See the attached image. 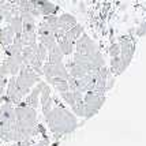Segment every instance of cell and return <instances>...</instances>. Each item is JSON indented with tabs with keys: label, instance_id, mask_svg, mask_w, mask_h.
I'll use <instances>...</instances> for the list:
<instances>
[{
	"label": "cell",
	"instance_id": "cell-1",
	"mask_svg": "<svg viewBox=\"0 0 146 146\" xmlns=\"http://www.w3.org/2000/svg\"><path fill=\"white\" fill-rule=\"evenodd\" d=\"M44 117L48 123V126H49V130L56 137H62L66 134L74 133L78 127L75 115L68 112L63 107H56V108L52 107L51 111L44 113Z\"/></svg>",
	"mask_w": 146,
	"mask_h": 146
},
{
	"label": "cell",
	"instance_id": "cell-2",
	"mask_svg": "<svg viewBox=\"0 0 146 146\" xmlns=\"http://www.w3.org/2000/svg\"><path fill=\"white\" fill-rule=\"evenodd\" d=\"M15 116H17V126L19 127H26V128H30V127H36L37 126V112L36 109L26 105L25 102H19L17 104L15 107Z\"/></svg>",
	"mask_w": 146,
	"mask_h": 146
},
{
	"label": "cell",
	"instance_id": "cell-3",
	"mask_svg": "<svg viewBox=\"0 0 146 146\" xmlns=\"http://www.w3.org/2000/svg\"><path fill=\"white\" fill-rule=\"evenodd\" d=\"M119 45H120V53H119V56H120L121 64H123L124 70H127L128 66L133 62L134 53H135V44H134V41L131 40V37L121 36L119 38Z\"/></svg>",
	"mask_w": 146,
	"mask_h": 146
},
{
	"label": "cell",
	"instance_id": "cell-4",
	"mask_svg": "<svg viewBox=\"0 0 146 146\" xmlns=\"http://www.w3.org/2000/svg\"><path fill=\"white\" fill-rule=\"evenodd\" d=\"M83 101L86 104V108L94 111L96 113H98V111L102 108V105L107 101V97L102 93H96L93 90H89L86 93H83Z\"/></svg>",
	"mask_w": 146,
	"mask_h": 146
},
{
	"label": "cell",
	"instance_id": "cell-5",
	"mask_svg": "<svg viewBox=\"0 0 146 146\" xmlns=\"http://www.w3.org/2000/svg\"><path fill=\"white\" fill-rule=\"evenodd\" d=\"M74 46H75V52L78 53H82V55H89V53H93V52L98 51V46L94 41L83 32L81 34V37L75 40L74 42Z\"/></svg>",
	"mask_w": 146,
	"mask_h": 146
},
{
	"label": "cell",
	"instance_id": "cell-6",
	"mask_svg": "<svg viewBox=\"0 0 146 146\" xmlns=\"http://www.w3.org/2000/svg\"><path fill=\"white\" fill-rule=\"evenodd\" d=\"M6 97H7V100H8L10 102H13L14 105L19 104V102L25 98V97H23V94L19 92L18 86H17V82H15V75L11 76V78L8 79V82H7Z\"/></svg>",
	"mask_w": 146,
	"mask_h": 146
},
{
	"label": "cell",
	"instance_id": "cell-7",
	"mask_svg": "<svg viewBox=\"0 0 146 146\" xmlns=\"http://www.w3.org/2000/svg\"><path fill=\"white\" fill-rule=\"evenodd\" d=\"M46 82L44 81H40V82L36 83V86L30 89L29 92V94L25 96V104L26 105H29V107H32V108H38V102H40V93H41V89L44 88V85Z\"/></svg>",
	"mask_w": 146,
	"mask_h": 146
},
{
	"label": "cell",
	"instance_id": "cell-8",
	"mask_svg": "<svg viewBox=\"0 0 146 146\" xmlns=\"http://www.w3.org/2000/svg\"><path fill=\"white\" fill-rule=\"evenodd\" d=\"M32 3L33 6L38 10L40 15H42V17L51 15V14H56L60 10V7L51 3L49 0H32Z\"/></svg>",
	"mask_w": 146,
	"mask_h": 146
},
{
	"label": "cell",
	"instance_id": "cell-9",
	"mask_svg": "<svg viewBox=\"0 0 146 146\" xmlns=\"http://www.w3.org/2000/svg\"><path fill=\"white\" fill-rule=\"evenodd\" d=\"M0 120H6L15 123L17 121V116H15V107L13 102L4 101L0 105Z\"/></svg>",
	"mask_w": 146,
	"mask_h": 146
},
{
	"label": "cell",
	"instance_id": "cell-10",
	"mask_svg": "<svg viewBox=\"0 0 146 146\" xmlns=\"http://www.w3.org/2000/svg\"><path fill=\"white\" fill-rule=\"evenodd\" d=\"M8 67L10 71V75H18L19 68H21V64L23 63L22 60V55H13V56H7V59L4 60Z\"/></svg>",
	"mask_w": 146,
	"mask_h": 146
},
{
	"label": "cell",
	"instance_id": "cell-11",
	"mask_svg": "<svg viewBox=\"0 0 146 146\" xmlns=\"http://www.w3.org/2000/svg\"><path fill=\"white\" fill-rule=\"evenodd\" d=\"M46 83H49L51 86H53L59 93L70 90L67 79H64V78H62V76H49V78H46Z\"/></svg>",
	"mask_w": 146,
	"mask_h": 146
},
{
	"label": "cell",
	"instance_id": "cell-12",
	"mask_svg": "<svg viewBox=\"0 0 146 146\" xmlns=\"http://www.w3.org/2000/svg\"><path fill=\"white\" fill-rule=\"evenodd\" d=\"M14 37H15V32L11 29L10 25L0 27V44L3 45V48L11 44L14 41Z\"/></svg>",
	"mask_w": 146,
	"mask_h": 146
},
{
	"label": "cell",
	"instance_id": "cell-13",
	"mask_svg": "<svg viewBox=\"0 0 146 146\" xmlns=\"http://www.w3.org/2000/svg\"><path fill=\"white\" fill-rule=\"evenodd\" d=\"M67 82H68V88H70L71 92H74V90L82 92V93H86V92H88V83H86V81H85L83 78L68 76Z\"/></svg>",
	"mask_w": 146,
	"mask_h": 146
},
{
	"label": "cell",
	"instance_id": "cell-14",
	"mask_svg": "<svg viewBox=\"0 0 146 146\" xmlns=\"http://www.w3.org/2000/svg\"><path fill=\"white\" fill-rule=\"evenodd\" d=\"M56 42L64 56H68V55H72V53H74V42H72L71 40H68L66 36L57 38Z\"/></svg>",
	"mask_w": 146,
	"mask_h": 146
},
{
	"label": "cell",
	"instance_id": "cell-15",
	"mask_svg": "<svg viewBox=\"0 0 146 146\" xmlns=\"http://www.w3.org/2000/svg\"><path fill=\"white\" fill-rule=\"evenodd\" d=\"M74 25H76V19L74 15L64 13L59 17V27L63 29L64 32H67V30H68L70 27H72Z\"/></svg>",
	"mask_w": 146,
	"mask_h": 146
},
{
	"label": "cell",
	"instance_id": "cell-16",
	"mask_svg": "<svg viewBox=\"0 0 146 146\" xmlns=\"http://www.w3.org/2000/svg\"><path fill=\"white\" fill-rule=\"evenodd\" d=\"M109 71H111V74L113 76H119L126 71L124 67H123V64H121L120 56L111 57V62H109Z\"/></svg>",
	"mask_w": 146,
	"mask_h": 146
},
{
	"label": "cell",
	"instance_id": "cell-17",
	"mask_svg": "<svg viewBox=\"0 0 146 146\" xmlns=\"http://www.w3.org/2000/svg\"><path fill=\"white\" fill-rule=\"evenodd\" d=\"M63 57L64 55L60 51V48H59V45H53L51 49H48V63L51 64H56V63H60V62H63Z\"/></svg>",
	"mask_w": 146,
	"mask_h": 146
},
{
	"label": "cell",
	"instance_id": "cell-18",
	"mask_svg": "<svg viewBox=\"0 0 146 146\" xmlns=\"http://www.w3.org/2000/svg\"><path fill=\"white\" fill-rule=\"evenodd\" d=\"M83 33V26L79 25V23H76V25H74L72 27H70L67 32H66V37L68 38V40H71L72 42H75V40H78V38L81 37V34Z\"/></svg>",
	"mask_w": 146,
	"mask_h": 146
},
{
	"label": "cell",
	"instance_id": "cell-19",
	"mask_svg": "<svg viewBox=\"0 0 146 146\" xmlns=\"http://www.w3.org/2000/svg\"><path fill=\"white\" fill-rule=\"evenodd\" d=\"M23 46L37 44V32H22L19 34Z\"/></svg>",
	"mask_w": 146,
	"mask_h": 146
},
{
	"label": "cell",
	"instance_id": "cell-20",
	"mask_svg": "<svg viewBox=\"0 0 146 146\" xmlns=\"http://www.w3.org/2000/svg\"><path fill=\"white\" fill-rule=\"evenodd\" d=\"M38 40H40V42L44 45L46 49H51L53 45L57 44L55 34H52V36H38Z\"/></svg>",
	"mask_w": 146,
	"mask_h": 146
},
{
	"label": "cell",
	"instance_id": "cell-21",
	"mask_svg": "<svg viewBox=\"0 0 146 146\" xmlns=\"http://www.w3.org/2000/svg\"><path fill=\"white\" fill-rule=\"evenodd\" d=\"M72 112L76 117H85V109H86V104L83 100H79V101H75V105L72 107Z\"/></svg>",
	"mask_w": 146,
	"mask_h": 146
},
{
	"label": "cell",
	"instance_id": "cell-22",
	"mask_svg": "<svg viewBox=\"0 0 146 146\" xmlns=\"http://www.w3.org/2000/svg\"><path fill=\"white\" fill-rule=\"evenodd\" d=\"M8 25L11 26V29L15 32V34L22 33V19H21V17H19V15H14L13 18L10 19Z\"/></svg>",
	"mask_w": 146,
	"mask_h": 146
},
{
	"label": "cell",
	"instance_id": "cell-23",
	"mask_svg": "<svg viewBox=\"0 0 146 146\" xmlns=\"http://www.w3.org/2000/svg\"><path fill=\"white\" fill-rule=\"evenodd\" d=\"M44 22H46L49 27L55 32L56 29H59V17L56 14H51V15H45L44 17Z\"/></svg>",
	"mask_w": 146,
	"mask_h": 146
},
{
	"label": "cell",
	"instance_id": "cell-24",
	"mask_svg": "<svg viewBox=\"0 0 146 146\" xmlns=\"http://www.w3.org/2000/svg\"><path fill=\"white\" fill-rule=\"evenodd\" d=\"M60 97H62V100H63L64 102H67V104L70 105L71 108L75 105V98H74V94H72V92H71V90L62 92V93H60Z\"/></svg>",
	"mask_w": 146,
	"mask_h": 146
},
{
	"label": "cell",
	"instance_id": "cell-25",
	"mask_svg": "<svg viewBox=\"0 0 146 146\" xmlns=\"http://www.w3.org/2000/svg\"><path fill=\"white\" fill-rule=\"evenodd\" d=\"M36 55H37V57L41 60V62H45V60H46V57H48V49H46V48H45L41 42H37Z\"/></svg>",
	"mask_w": 146,
	"mask_h": 146
},
{
	"label": "cell",
	"instance_id": "cell-26",
	"mask_svg": "<svg viewBox=\"0 0 146 146\" xmlns=\"http://www.w3.org/2000/svg\"><path fill=\"white\" fill-rule=\"evenodd\" d=\"M108 53H109V56L111 57L119 56V53H120V45H119V42L111 44V46L108 48Z\"/></svg>",
	"mask_w": 146,
	"mask_h": 146
},
{
	"label": "cell",
	"instance_id": "cell-27",
	"mask_svg": "<svg viewBox=\"0 0 146 146\" xmlns=\"http://www.w3.org/2000/svg\"><path fill=\"white\" fill-rule=\"evenodd\" d=\"M135 34H137L138 37H143V36H146V21L141 22V25L138 26L137 30H135Z\"/></svg>",
	"mask_w": 146,
	"mask_h": 146
},
{
	"label": "cell",
	"instance_id": "cell-28",
	"mask_svg": "<svg viewBox=\"0 0 146 146\" xmlns=\"http://www.w3.org/2000/svg\"><path fill=\"white\" fill-rule=\"evenodd\" d=\"M52 107H53V98H49L48 101H45L44 104H42V113H46L48 111H51Z\"/></svg>",
	"mask_w": 146,
	"mask_h": 146
},
{
	"label": "cell",
	"instance_id": "cell-29",
	"mask_svg": "<svg viewBox=\"0 0 146 146\" xmlns=\"http://www.w3.org/2000/svg\"><path fill=\"white\" fill-rule=\"evenodd\" d=\"M27 1H29V0H8V3H11V4L15 6V7H18V10L19 8H22Z\"/></svg>",
	"mask_w": 146,
	"mask_h": 146
},
{
	"label": "cell",
	"instance_id": "cell-30",
	"mask_svg": "<svg viewBox=\"0 0 146 146\" xmlns=\"http://www.w3.org/2000/svg\"><path fill=\"white\" fill-rule=\"evenodd\" d=\"M32 146H49V138L46 135H42V139L38 141L37 143H33Z\"/></svg>",
	"mask_w": 146,
	"mask_h": 146
},
{
	"label": "cell",
	"instance_id": "cell-31",
	"mask_svg": "<svg viewBox=\"0 0 146 146\" xmlns=\"http://www.w3.org/2000/svg\"><path fill=\"white\" fill-rule=\"evenodd\" d=\"M17 145L18 146H32L33 141H32V138H29V139H22V141H18Z\"/></svg>",
	"mask_w": 146,
	"mask_h": 146
},
{
	"label": "cell",
	"instance_id": "cell-32",
	"mask_svg": "<svg viewBox=\"0 0 146 146\" xmlns=\"http://www.w3.org/2000/svg\"><path fill=\"white\" fill-rule=\"evenodd\" d=\"M7 76L6 75H1L0 74V88H4V86H7Z\"/></svg>",
	"mask_w": 146,
	"mask_h": 146
},
{
	"label": "cell",
	"instance_id": "cell-33",
	"mask_svg": "<svg viewBox=\"0 0 146 146\" xmlns=\"http://www.w3.org/2000/svg\"><path fill=\"white\" fill-rule=\"evenodd\" d=\"M11 146H18V145H17V142H15V143H13V145H11Z\"/></svg>",
	"mask_w": 146,
	"mask_h": 146
},
{
	"label": "cell",
	"instance_id": "cell-34",
	"mask_svg": "<svg viewBox=\"0 0 146 146\" xmlns=\"http://www.w3.org/2000/svg\"><path fill=\"white\" fill-rule=\"evenodd\" d=\"M0 1H4V0H0Z\"/></svg>",
	"mask_w": 146,
	"mask_h": 146
}]
</instances>
